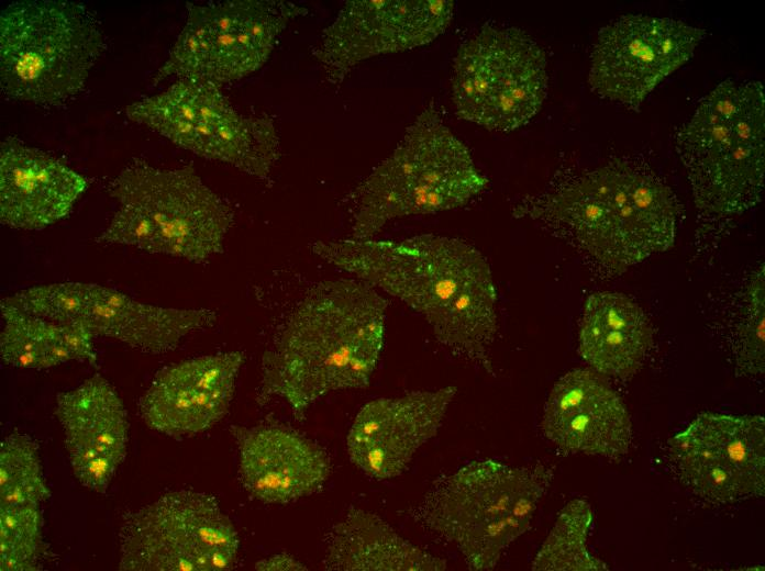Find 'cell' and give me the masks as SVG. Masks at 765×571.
Masks as SVG:
<instances>
[{
	"instance_id": "obj_1",
	"label": "cell",
	"mask_w": 765,
	"mask_h": 571,
	"mask_svg": "<svg viewBox=\"0 0 765 571\" xmlns=\"http://www.w3.org/2000/svg\"><path fill=\"white\" fill-rule=\"evenodd\" d=\"M325 262L421 314L455 356L495 374L497 290L484 255L459 238L423 234L402 239L318 240Z\"/></svg>"
},
{
	"instance_id": "obj_7",
	"label": "cell",
	"mask_w": 765,
	"mask_h": 571,
	"mask_svg": "<svg viewBox=\"0 0 765 571\" xmlns=\"http://www.w3.org/2000/svg\"><path fill=\"white\" fill-rule=\"evenodd\" d=\"M106 49L99 21L67 0H22L0 14V86L10 99L58 105L79 93Z\"/></svg>"
},
{
	"instance_id": "obj_28",
	"label": "cell",
	"mask_w": 765,
	"mask_h": 571,
	"mask_svg": "<svg viewBox=\"0 0 765 571\" xmlns=\"http://www.w3.org/2000/svg\"><path fill=\"white\" fill-rule=\"evenodd\" d=\"M88 283L63 282L35 286L1 301L30 315L57 324L80 320L87 304Z\"/></svg>"
},
{
	"instance_id": "obj_13",
	"label": "cell",
	"mask_w": 765,
	"mask_h": 571,
	"mask_svg": "<svg viewBox=\"0 0 765 571\" xmlns=\"http://www.w3.org/2000/svg\"><path fill=\"white\" fill-rule=\"evenodd\" d=\"M681 480L702 499L732 503L765 492V419L699 414L669 440Z\"/></svg>"
},
{
	"instance_id": "obj_22",
	"label": "cell",
	"mask_w": 765,
	"mask_h": 571,
	"mask_svg": "<svg viewBox=\"0 0 765 571\" xmlns=\"http://www.w3.org/2000/svg\"><path fill=\"white\" fill-rule=\"evenodd\" d=\"M329 571H443L444 559L403 538L374 512L351 506L323 540Z\"/></svg>"
},
{
	"instance_id": "obj_3",
	"label": "cell",
	"mask_w": 765,
	"mask_h": 571,
	"mask_svg": "<svg viewBox=\"0 0 765 571\" xmlns=\"http://www.w3.org/2000/svg\"><path fill=\"white\" fill-rule=\"evenodd\" d=\"M543 220L602 266L623 271L675 240L676 204L654 178L624 163L609 164L576 178L517 210Z\"/></svg>"
},
{
	"instance_id": "obj_20",
	"label": "cell",
	"mask_w": 765,
	"mask_h": 571,
	"mask_svg": "<svg viewBox=\"0 0 765 571\" xmlns=\"http://www.w3.org/2000/svg\"><path fill=\"white\" fill-rule=\"evenodd\" d=\"M86 179L66 164L15 136L0 146V221L43 229L65 219L85 192Z\"/></svg>"
},
{
	"instance_id": "obj_4",
	"label": "cell",
	"mask_w": 765,
	"mask_h": 571,
	"mask_svg": "<svg viewBox=\"0 0 765 571\" xmlns=\"http://www.w3.org/2000/svg\"><path fill=\"white\" fill-rule=\"evenodd\" d=\"M544 464L513 467L477 459L437 477L410 508L423 529L454 546L470 570L496 567L531 525L553 480Z\"/></svg>"
},
{
	"instance_id": "obj_16",
	"label": "cell",
	"mask_w": 765,
	"mask_h": 571,
	"mask_svg": "<svg viewBox=\"0 0 765 571\" xmlns=\"http://www.w3.org/2000/svg\"><path fill=\"white\" fill-rule=\"evenodd\" d=\"M171 142L259 179L269 178L280 157L279 137L269 116L240 114L220 86L200 79L191 87Z\"/></svg>"
},
{
	"instance_id": "obj_29",
	"label": "cell",
	"mask_w": 765,
	"mask_h": 571,
	"mask_svg": "<svg viewBox=\"0 0 765 571\" xmlns=\"http://www.w3.org/2000/svg\"><path fill=\"white\" fill-rule=\"evenodd\" d=\"M0 309L4 321L0 336L3 361L19 368L43 369V345L48 321L2 301Z\"/></svg>"
},
{
	"instance_id": "obj_24",
	"label": "cell",
	"mask_w": 765,
	"mask_h": 571,
	"mask_svg": "<svg viewBox=\"0 0 765 571\" xmlns=\"http://www.w3.org/2000/svg\"><path fill=\"white\" fill-rule=\"evenodd\" d=\"M55 414L67 451L88 449L124 460L129 439L127 414L113 387L96 374L56 396Z\"/></svg>"
},
{
	"instance_id": "obj_30",
	"label": "cell",
	"mask_w": 765,
	"mask_h": 571,
	"mask_svg": "<svg viewBox=\"0 0 765 571\" xmlns=\"http://www.w3.org/2000/svg\"><path fill=\"white\" fill-rule=\"evenodd\" d=\"M764 268L751 278L746 291V306L739 327L736 343V369L740 374L764 373L765 307Z\"/></svg>"
},
{
	"instance_id": "obj_35",
	"label": "cell",
	"mask_w": 765,
	"mask_h": 571,
	"mask_svg": "<svg viewBox=\"0 0 765 571\" xmlns=\"http://www.w3.org/2000/svg\"><path fill=\"white\" fill-rule=\"evenodd\" d=\"M259 571H304L308 568L291 555L286 552L276 553L264 558L255 563L254 567Z\"/></svg>"
},
{
	"instance_id": "obj_32",
	"label": "cell",
	"mask_w": 765,
	"mask_h": 571,
	"mask_svg": "<svg viewBox=\"0 0 765 571\" xmlns=\"http://www.w3.org/2000/svg\"><path fill=\"white\" fill-rule=\"evenodd\" d=\"M75 477L79 482L98 493H104L123 459L88 449L68 451Z\"/></svg>"
},
{
	"instance_id": "obj_15",
	"label": "cell",
	"mask_w": 765,
	"mask_h": 571,
	"mask_svg": "<svg viewBox=\"0 0 765 571\" xmlns=\"http://www.w3.org/2000/svg\"><path fill=\"white\" fill-rule=\"evenodd\" d=\"M456 392V387L447 385L366 403L346 439L352 463L375 480L402 474L415 452L437 434Z\"/></svg>"
},
{
	"instance_id": "obj_10",
	"label": "cell",
	"mask_w": 765,
	"mask_h": 571,
	"mask_svg": "<svg viewBox=\"0 0 765 571\" xmlns=\"http://www.w3.org/2000/svg\"><path fill=\"white\" fill-rule=\"evenodd\" d=\"M240 537L217 499L177 490L122 517V571H226L234 568Z\"/></svg>"
},
{
	"instance_id": "obj_23",
	"label": "cell",
	"mask_w": 765,
	"mask_h": 571,
	"mask_svg": "<svg viewBox=\"0 0 765 571\" xmlns=\"http://www.w3.org/2000/svg\"><path fill=\"white\" fill-rule=\"evenodd\" d=\"M651 345L650 322L629 296L600 291L587 298L579 328V354L594 371L628 378L641 367Z\"/></svg>"
},
{
	"instance_id": "obj_27",
	"label": "cell",
	"mask_w": 765,
	"mask_h": 571,
	"mask_svg": "<svg viewBox=\"0 0 765 571\" xmlns=\"http://www.w3.org/2000/svg\"><path fill=\"white\" fill-rule=\"evenodd\" d=\"M38 505L0 507V570L36 571L47 553Z\"/></svg>"
},
{
	"instance_id": "obj_9",
	"label": "cell",
	"mask_w": 765,
	"mask_h": 571,
	"mask_svg": "<svg viewBox=\"0 0 765 571\" xmlns=\"http://www.w3.org/2000/svg\"><path fill=\"white\" fill-rule=\"evenodd\" d=\"M308 10L284 0L187 4L186 23L153 79L192 78L218 86L260 68L287 25Z\"/></svg>"
},
{
	"instance_id": "obj_11",
	"label": "cell",
	"mask_w": 765,
	"mask_h": 571,
	"mask_svg": "<svg viewBox=\"0 0 765 571\" xmlns=\"http://www.w3.org/2000/svg\"><path fill=\"white\" fill-rule=\"evenodd\" d=\"M118 203L140 208L157 229L153 254L204 262L224 249L234 223L231 205L192 166L164 169L144 159L127 164L109 183Z\"/></svg>"
},
{
	"instance_id": "obj_26",
	"label": "cell",
	"mask_w": 765,
	"mask_h": 571,
	"mask_svg": "<svg viewBox=\"0 0 765 571\" xmlns=\"http://www.w3.org/2000/svg\"><path fill=\"white\" fill-rule=\"evenodd\" d=\"M49 497L36 441L11 433L0 445V507L38 505Z\"/></svg>"
},
{
	"instance_id": "obj_21",
	"label": "cell",
	"mask_w": 765,
	"mask_h": 571,
	"mask_svg": "<svg viewBox=\"0 0 765 571\" xmlns=\"http://www.w3.org/2000/svg\"><path fill=\"white\" fill-rule=\"evenodd\" d=\"M93 335L117 339L143 352L160 355L178 347L189 334L211 327L210 309H176L142 303L112 288L88 283L80 317Z\"/></svg>"
},
{
	"instance_id": "obj_5",
	"label": "cell",
	"mask_w": 765,
	"mask_h": 571,
	"mask_svg": "<svg viewBox=\"0 0 765 571\" xmlns=\"http://www.w3.org/2000/svg\"><path fill=\"white\" fill-rule=\"evenodd\" d=\"M487 184L468 148L430 105L352 192L351 237L374 238L395 219L463 206Z\"/></svg>"
},
{
	"instance_id": "obj_8",
	"label": "cell",
	"mask_w": 765,
	"mask_h": 571,
	"mask_svg": "<svg viewBox=\"0 0 765 571\" xmlns=\"http://www.w3.org/2000/svg\"><path fill=\"white\" fill-rule=\"evenodd\" d=\"M546 93L545 53L525 31L487 23L458 48L452 97L459 117L510 132L531 121Z\"/></svg>"
},
{
	"instance_id": "obj_2",
	"label": "cell",
	"mask_w": 765,
	"mask_h": 571,
	"mask_svg": "<svg viewBox=\"0 0 765 571\" xmlns=\"http://www.w3.org/2000/svg\"><path fill=\"white\" fill-rule=\"evenodd\" d=\"M387 306L359 279L310 287L263 354L257 403L280 399L302 421L325 395L366 388L382 350Z\"/></svg>"
},
{
	"instance_id": "obj_19",
	"label": "cell",
	"mask_w": 765,
	"mask_h": 571,
	"mask_svg": "<svg viewBox=\"0 0 765 571\" xmlns=\"http://www.w3.org/2000/svg\"><path fill=\"white\" fill-rule=\"evenodd\" d=\"M240 480L254 499L286 504L320 490L332 467L325 450L311 438L281 424L233 426Z\"/></svg>"
},
{
	"instance_id": "obj_18",
	"label": "cell",
	"mask_w": 765,
	"mask_h": 571,
	"mask_svg": "<svg viewBox=\"0 0 765 571\" xmlns=\"http://www.w3.org/2000/svg\"><path fill=\"white\" fill-rule=\"evenodd\" d=\"M544 436L564 452L618 459L632 439L630 415L621 398L594 370L561 377L546 400Z\"/></svg>"
},
{
	"instance_id": "obj_31",
	"label": "cell",
	"mask_w": 765,
	"mask_h": 571,
	"mask_svg": "<svg viewBox=\"0 0 765 571\" xmlns=\"http://www.w3.org/2000/svg\"><path fill=\"white\" fill-rule=\"evenodd\" d=\"M107 228L97 237L100 243L135 246L154 253L157 229L151 219L137 206L120 203Z\"/></svg>"
},
{
	"instance_id": "obj_33",
	"label": "cell",
	"mask_w": 765,
	"mask_h": 571,
	"mask_svg": "<svg viewBox=\"0 0 765 571\" xmlns=\"http://www.w3.org/2000/svg\"><path fill=\"white\" fill-rule=\"evenodd\" d=\"M58 331L74 359L98 367L92 342L95 335L82 321L58 324Z\"/></svg>"
},
{
	"instance_id": "obj_6",
	"label": "cell",
	"mask_w": 765,
	"mask_h": 571,
	"mask_svg": "<svg viewBox=\"0 0 765 571\" xmlns=\"http://www.w3.org/2000/svg\"><path fill=\"white\" fill-rule=\"evenodd\" d=\"M764 110L761 81L727 79L702 98L678 131L676 150L700 209L741 214L761 201Z\"/></svg>"
},
{
	"instance_id": "obj_25",
	"label": "cell",
	"mask_w": 765,
	"mask_h": 571,
	"mask_svg": "<svg viewBox=\"0 0 765 571\" xmlns=\"http://www.w3.org/2000/svg\"><path fill=\"white\" fill-rule=\"evenodd\" d=\"M591 506L583 500L568 502L536 553L534 571H602L605 562L590 555L587 537L592 525Z\"/></svg>"
},
{
	"instance_id": "obj_12",
	"label": "cell",
	"mask_w": 765,
	"mask_h": 571,
	"mask_svg": "<svg viewBox=\"0 0 765 571\" xmlns=\"http://www.w3.org/2000/svg\"><path fill=\"white\" fill-rule=\"evenodd\" d=\"M706 31L680 20L627 14L600 29L588 81L601 98L639 109L645 98L690 59Z\"/></svg>"
},
{
	"instance_id": "obj_14",
	"label": "cell",
	"mask_w": 765,
	"mask_h": 571,
	"mask_svg": "<svg viewBox=\"0 0 765 571\" xmlns=\"http://www.w3.org/2000/svg\"><path fill=\"white\" fill-rule=\"evenodd\" d=\"M453 14L451 0L346 1L323 30L313 55L336 85L365 59L432 42L445 32Z\"/></svg>"
},
{
	"instance_id": "obj_34",
	"label": "cell",
	"mask_w": 765,
	"mask_h": 571,
	"mask_svg": "<svg viewBox=\"0 0 765 571\" xmlns=\"http://www.w3.org/2000/svg\"><path fill=\"white\" fill-rule=\"evenodd\" d=\"M74 359L63 343L58 324L48 321L43 345V369L60 365Z\"/></svg>"
},
{
	"instance_id": "obj_17",
	"label": "cell",
	"mask_w": 765,
	"mask_h": 571,
	"mask_svg": "<svg viewBox=\"0 0 765 571\" xmlns=\"http://www.w3.org/2000/svg\"><path fill=\"white\" fill-rule=\"evenodd\" d=\"M244 352L200 356L160 370L138 402L151 428L169 436L207 430L232 402Z\"/></svg>"
}]
</instances>
